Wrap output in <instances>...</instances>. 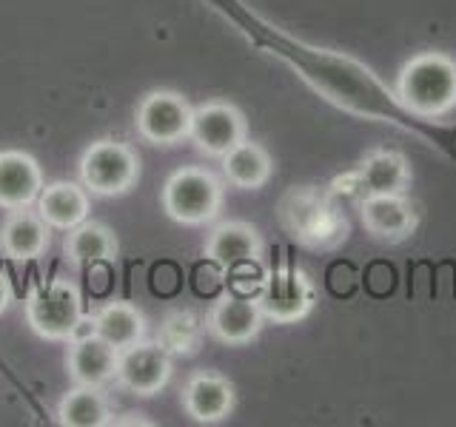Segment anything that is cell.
Here are the masks:
<instances>
[{"mask_svg":"<svg viewBox=\"0 0 456 427\" xmlns=\"http://www.w3.org/2000/svg\"><path fill=\"white\" fill-rule=\"evenodd\" d=\"M118 348L94 331L86 336H71L66 348V374L71 384H89V388H106L118 376Z\"/></svg>","mask_w":456,"mask_h":427,"instance_id":"11","label":"cell"},{"mask_svg":"<svg viewBox=\"0 0 456 427\" xmlns=\"http://www.w3.org/2000/svg\"><path fill=\"white\" fill-rule=\"evenodd\" d=\"M256 305H260L265 319L289 325L303 319L311 310L314 288L303 270H297L294 265H282L265 277L260 294H256Z\"/></svg>","mask_w":456,"mask_h":427,"instance_id":"10","label":"cell"},{"mask_svg":"<svg viewBox=\"0 0 456 427\" xmlns=\"http://www.w3.org/2000/svg\"><path fill=\"white\" fill-rule=\"evenodd\" d=\"M223 194V182L208 168L183 165L168 174L160 191V203L168 220L180 225H206L220 214Z\"/></svg>","mask_w":456,"mask_h":427,"instance_id":"4","label":"cell"},{"mask_svg":"<svg viewBox=\"0 0 456 427\" xmlns=\"http://www.w3.org/2000/svg\"><path fill=\"white\" fill-rule=\"evenodd\" d=\"M396 97L419 117H445L456 109V60L442 52L411 57L399 71Z\"/></svg>","mask_w":456,"mask_h":427,"instance_id":"1","label":"cell"},{"mask_svg":"<svg viewBox=\"0 0 456 427\" xmlns=\"http://www.w3.org/2000/svg\"><path fill=\"white\" fill-rule=\"evenodd\" d=\"M54 228L40 217L37 208H14L6 211L0 222V254L14 262L40 260L52 248Z\"/></svg>","mask_w":456,"mask_h":427,"instance_id":"12","label":"cell"},{"mask_svg":"<svg viewBox=\"0 0 456 427\" xmlns=\"http://www.w3.org/2000/svg\"><path fill=\"white\" fill-rule=\"evenodd\" d=\"M12 302V288H9V279L0 274V313H4Z\"/></svg>","mask_w":456,"mask_h":427,"instance_id":"23","label":"cell"},{"mask_svg":"<svg viewBox=\"0 0 456 427\" xmlns=\"http://www.w3.org/2000/svg\"><path fill=\"white\" fill-rule=\"evenodd\" d=\"M408 182H411V171L405 157L399 151L382 149L368 154L351 174L339 177L334 182V194H346L356 199L370 194H405Z\"/></svg>","mask_w":456,"mask_h":427,"instance_id":"9","label":"cell"},{"mask_svg":"<svg viewBox=\"0 0 456 427\" xmlns=\"http://www.w3.org/2000/svg\"><path fill=\"white\" fill-rule=\"evenodd\" d=\"M263 319L256 296L225 294L208 313V334L223 345H248L263 331Z\"/></svg>","mask_w":456,"mask_h":427,"instance_id":"15","label":"cell"},{"mask_svg":"<svg viewBox=\"0 0 456 427\" xmlns=\"http://www.w3.org/2000/svg\"><path fill=\"white\" fill-rule=\"evenodd\" d=\"M362 225L377 239L399 242L417 228V208L405 194H370L360 199Z\"/></svg>","mask_w":456,"mask_h":427,"instance_id":"18","label":"cell"},{"mask_svg":"<svg viewBox=\"0 0 456 427\" xmlns=\"http://www.w3.org/2000/svg\"><path fill=\"white\" fill-rule=\"evenodd\" d=\"M183 410L197 424H217L225 422L234 410V388L217 370H197L189 376L183 388Z\"/></svg>","mask_w":456,"mask_h":427,"instance_id":"13","label":"cell"},{"mask_svg":"<svg viewBox=\"0 0 456 427\" xmlns=\"http://www.w3.org/2000/svg\"><path fill=\"white\" fill-rule=\"evenodd\" d=\"M263 239L256 228L240 220H228L211 228L206 237V260L223 270H237L242 265H251L260 260Z\"/></svg>","mask_w":456,"mask_h":427,"instance_id":"16","label":"cell"},{"mask_svg":"<svg viewBox=\"0 0 456 427\" xmlns=\"http://www.w3.org/2000/svg\"><path fill=\"white\" fill-rule=\"evenodd\" d=\"M92 331L100 339H106L111 348L126 350L137 345L140 339H146V317L137 305L126 302V299H114V302H106L100 310H94Z\"/></svg>","mask_w":456,"mask_h":427,"instance_id":"20","label":"cell"},{"mask_svg":"<svg viewBox=\"0 0 456 427\" xmlns=\"http://www.w3.org/2000/svg\"><path fill=\"white\" fill-rule=\"evenodd\" d=\"M140 154L123 140H94L77 160V177L92 197H123L140 182Z\"/></svg>","mask_w":456,"mask_h":427,"instance_id":"3","label":"cell"},{"mask_svg":"<svg viewBox=\"0 0 456 427\" xmlns=\"http://www.w3.org/2000/svg\"><path fill=\"white\" fill-rule=\"evenodd\" d=\"M57 424L61 427H109L114 413L103 388L71 384L57 402Z\"/></svg>","mask_w":456,"mask_h":427,"instance_id":"21","label":"cell"},{"mask_svg":"<svg viewBox=\"0 0 456 427\" xmlns=\"http://www.w3.org/2000/svg\"><path fill=\"white\" fill-rule=\"evenodd\" d=\"M191 114L194 106L180 92L171 89H154L140 97L134 109V128L140 140L151 142V146H177V142L189 140L191 134Z\"/></svg>","mask_w":456,"mask_h":427,"instance_id":"6","label":"cell"},{"mask_svg":"<svg viewBox=\"0 0 456 427\" xmlns=\"http://www.w3.org/2000/svg\"><path fill=\"white\" fill-rule=\"evenodd\" d=\"M223 160V174L225 180L234 185V189L242 191H256L271 180L274 174V163H271V154L254 140H242L237 146L228 151Z\"/></svg>","mask_w":456,"mask_h":427,"instance_id":"22","label":"cell"},{"mask_svg":"<svg viewBox=\"0 0 456 427\" xmlns=\"http://www.w3.org/2000/svg\"><path fill=\"white\" fill-rule=\"evenodd\" d=\"M26 322L46 342H69L83 325V294L75 282L52 279L28 294Z\"/></svg>","mask_w":456,"mask_h":427,"instance_id":"5","label":"cell"},{"mask_svg":"<svg viewBox=\"0 0 456 427\" xmlns=\"http://www.w3.org/2000/svg\"><path fill=\"white\" fill-rule=\"evenodd\" d=\"M37 214L46 220L54 231H69V228L89 220L92 211V194L86 191V185L77 180H54L43 185V191L35 203Z\"/></svg>","mask_w":456,"mask_h":427,"instance_id":"17","label":"cell"},{"mask_svg":"<svg viewBox=\"0 0 456 427\" xmlns=\"http://www.w3.org/2000/svg\"><path fill=\"white\" fill-rule=\"evenodd\" d=\"M43 185H46V177L32 154L20 149L0 151V208H32Z\"/></svg>","mask_w":456,"mask_h":427,"instance_id":"14","label":"cell"},{"mask_svg":"<svg viewBox=\"0 0 456 427\" xmlns=\"http://www.w3.org/2000/svg\"><path fill=\"white\" fill-rule=\"evenodd\" d=\"M120 254L118 234L106 222L83 220L80 225L69 228L63 237V256L71 268H92L100 262H114Z\"/></svg>","mask_w":456,"mask_h":427,"instance_id":"19","label":"cell"},{"mask_svg":"<svg viewBox=\"0 0 456 427\" xmlns=\"http://www.w3.org/2000/svg\"><path fill=\"white\" fill-rule=\"evenodd\" d=\"M171 370H175V365H171V356L160 342L140 339L137 345L118 353V376H114V382L128 393L149 399L166 388Z\"/></svg>","mask_w":456,"mask_h":427,"instance_id":"8","label":"cell"},{"mask_svg":"<svg viewBox=\"0 0 456 427\" xmlns=\"http://www.w3.org/2000/svg\"><path fill=\"white\" fill-rule=\"evenodd\" d=\"M280 220L294 239L308 248H334L348 234V222L334 197L303 185L280 199Z\"/></svg>","mask_w":456,"mask_h":427,"instance_id":"2","label":"cell"},{"mask_svg":"<svg viewBox=\"0 0 456 427\" xmlns=\"http://www.w3.org/2000/svg\"><path fill=\"white\" fill-rule=\"evenodd\" d=\"M248 137V125L242 111L225 100H208L197 106L191 114V134L189 140L206 157H225L237 142Z\"/></svg>","mask_w":456,"mask_h":427,"instance_id":"7","label":"cell"}]
</instances>
